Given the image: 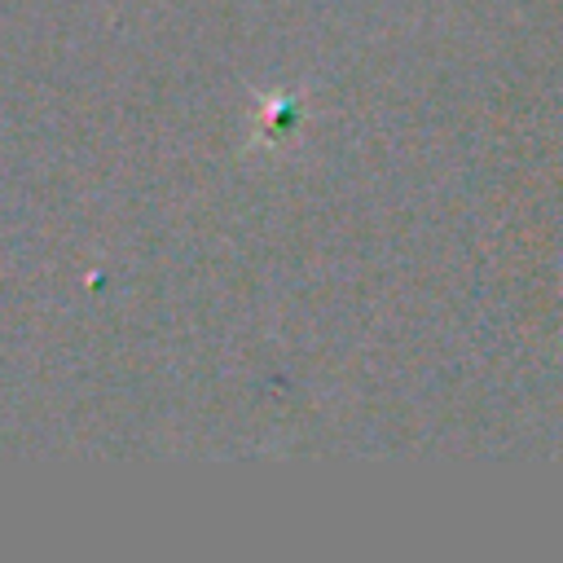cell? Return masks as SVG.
<instances>
[{"label":"cell","instance_id":"1","mask_svg":"<svg viewBox=\"0 0 563 563\" xmlns=\"http://www.w3.org/2000/svg\"><path fill=\"white\" fill-rule=\"evenodd\" d=\"M303 123V92L286 88V92H268L260 97V128L251 136V145H286Z\"/></svg>","mask_w":563,"mask_h":563}]
</instances>
